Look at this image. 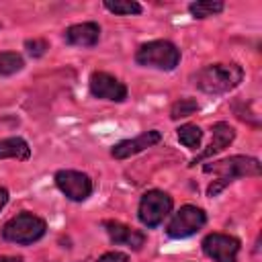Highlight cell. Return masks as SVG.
Returning a JSON list of instances; mask_svg holds the SVG:
<instances>
[{"instance_id":"cell-2","label":"cell","mask_w":262,"mask_h":262,"mask_svg":"<svg viewBox=\"0 0 262 262\" xmlns=\"http://www.w3.org/2000/svg\"><path fill=\"white\" fill-rule=\"evenodd\" d=\"M242 80L244 70L237 63H213L192 76V84L207 94H225L239 86Z\"/></svg>"},{"instance_id":"cell-19","label":"cell","mask_w":262,"mask_h":262,"mask_svg":"<svg viewBox=\"0 0 262 262\" xmlns=\"http://www.w3.org/2000/svg\"><path fill=\"white\" fill-rule=\"evenodd\" d=\"M194 111H199V102H196L194 98H180V100H176V102L172 104L170 117H172L174 121H178V119L190 117Z\"/></svg>"},{"instance_id":"cell-17","label":"cell","mask_w":262,"mask_h":262,"mask_svg":"<svg viewBox=\"0 0 262 262\" xmlns=\"http://www.w3.org/2000/svg\"><path fill=\"white\" fill-rule=\"evenodd\" d=\"M104 8L113 14H123V16H131V14L141 12V4L133 2V0H104Z\"/></svg>"},{"instance_id":"cell-12","label":"cell","mask_w":262,"mask_h":262,"mask_svg":"<svg viewBox=\"0 0 262 262\" xmlns=\"http://www.w3.org/2000/svg\"><path fill=\"white\" fill-rule=\"evenodd\" d=\"M100 37V27L96 23H80L66 29L63 39L74 47H94Z\"/></svg>"},{"instance_id":"cell-18","label":"cell","mask_w":262,"mask_h":262,"mask_svg":"<svg viewBox=\"0 0 262 262\" xmlns=\"http://www.w3.org/2000/svg\"><path fill=\"white\" fill-rule=\"evenodd\" d=\"M25 66V59L16 51H4L0 53V76H10L20 72Z\"/></svg>"},{"instance_id":"cell-5","label":"cell","mask_w":262,"mask_h":262,"mask_svg":"<svg viewBox=\"0 0 262 262\" xmlns=\"http://www.w3.org/2000/svg\"><path fill=\"white\" fill-rule=\"evenodd\" d=\"M205 223H207V215L203 209H199L194 205H184L172 215L170 223L166 225V233L174 239H184V237L196 233Z\"/></svg>"},{"instance_id":"cell-8","label":"cell","mask_w":262,"mask_h":262,"mask_svg":"<svg viewBox=\"0 0 262 262\" xmlns=\"http://www.w3.org/2000/svg\"><path fill=\"white\" fill-rule=\"evenodd\" d=\"M239 239L227 233H209L203 239V252L215 262H237Z\"/></svg>"},{"instance_id":"cell-13","label":"cell","mask_w":262,"mask_h":262,"mask_svg":"<svg viewBox=\"0 0 262 262\" xmlns=\"http://www.w3.org/2000/svg\"><path fill=\"white\" fill-rule=\"evenodd\" d=\"M211 131H213V137H211L209 147H207L205 151H201V156H199V158H194V160L190 162V166H194V164H199V162H203V160H207V158H211V156L219 154V151H221V149H225V147L233 141V137H235L233 127H231L229 123H223V121L215 123Z\"/></svg>"},{"instance_id":"cell-23","label":"cell","mask_w":262,"mask_h":262,"mask_svg":"<svg viewBox=\"0 0 262 262\" xmlns=\"http://www.w3.org/2000/svg\"><path fill=\"white\" fill-rule=\"evenodd\" d=\"M0 262H23V258H18V256H0Z\"/></svg>"},{"instance_id":"cell-7","label":"cell","mask_w":262,"mask_h":262,"mask_svg":"<svg viewBox=\"0 0 262 262\" xmlns=\"http://www.w3.org/2000/svg\"><path fill=\"white\" fill-rule=\"evenodd\" d=\"M55 184L70 201H76V203H82L92 194L90 176L84 174V172H78V170H59V172H55Z\"/></svg>"},{"instance_id":"cell-10","label":"cell","mask_w":262,"mask_h":262,"mask_svg":"<svg viewBox=\"0 0 262 262\" xmlns=\"http://www.w3.org/2000/svg\"><path fill=\"white\" fill-rule=\"evenodd\" d=\"M160 139H162V133L160 131H156V129L143 131L141 135H137L133 139H125V141L115 143L113 149H111V156L117 158V160H125V158H131V156L143 151L145 147H151V145L160 143Z\"/></svg>"},{"instance_id":"cell-16","label":"cell","mask_w":262,"mask_h":262,"mask_svg":"<svg viewBox=\"0 0 262 262\" xmlns=\"http://www.w3.org/2000/svg\"><path fill=\"white\" fill-rule=\"evenodd\" d=\"M178 139L188 149H199L201 147V141H203V131H201V127L186 123V125L178 127Z\"/></svg>"},{"instance_id":"cell-4","label":"cell","mask_w":262,"mask_h":262,"mask_svg":"<svg viewBox=\"0 0 262 262\" xmlns=\"http://www.w3.org/2000/svg\"><path fill=\"white\" fill-rule=\"evenodd\" d=\"M45 221L33 213H18L12 219H8L2 227V237L6 242L12 244H20V246H29L37 239H41L45 235Z\"/></svg>"},{"instance_id":"cell-11","label":"cell","mask_w":262,"mask_h":262,"mask_svg":"<svg viewBox=\"0 0 262 262\" xmlns=\"http://www.w3.org/2000/svg\"><path fill=\"white\" fill-rule=\"evenodd\" d=\"M102 225H104V229H106V233H108L113 244L127 246L131 250H141V246L145 244V235L141 231H137V229H133V227H129V225H125L121 221H111L108 219Z\"/></svg>"},{"instance_id":"cell-9","label":"cell","mask_w":262,"mask_h":262,"mask_svg":"<svg viewBox=\"0 0 262 262\" xmlns=\"http://www.w3.org/2000/svg\"><path fill=\"white\" fill-rule=\"evenodd\" d=\"M90 94L94 98L123 102L127 98V86L106 72H94L90 76Z\"/></svg>"},{"instance_id":"cell-22","label":"cell","mask_w":262,"mask_h":262,"mask_svg":"<svg viewBox=\"0 0 262 262\" xmlns=\"http://www.w3.org/2000/svg\"><path fill=\"white\" fill-rule=\"evenodd\" d=\"M6 203H8V190L0 186V211L6 207Z\"/></svg>"},{"instance_id":"cell-15","label":"cell","mask_w":262,"mask_h":262,"mask_svg":"<svg viewBox=\"0 0 262 262\" xmlns=\"http://www.w3.org/2000/svg\"><path fill=\"white\" fill-rule=\"evenodd\" d=\"M221 10H223V2L219 0H199V2L188 4V12L194 18H207V16L219 14Z\"/></svg>"},{"instance_id":"cell-20","label":"cell","mask_w":262,"mask_h":262,"mask_svg":"<svg viewBox=\"0 0 262 262\" xmlns=\"http://www.w3.org/2000/svg\"><path fill=\"white\" fill-rule=\"evenodd\" d=\"M25 47H27V51H29L33 57H41V55L49 49V45H47L45 39H29V41H25Z\"/></svg>"},{"instance_id":"cell-1","label":"cell","mask_w":262,"mask_h":262,"mask_svg":"<svg viewBox=\"0 0 262 262\" xmlns=\"http://www.w3.org/2000/svg\"><path fill=\"white\" fill-rule=\"evenodd\" d=\"M203 170L207 174H215L217 176V180H213L209 184V188H207V194L209 196H215L229 182H233L235 178H242V176H260L262 166H260V162L256 158H250V156H231L227 160L205 164Z\"/></svg>"},{"instance_id":"cell-3","label":"cell","mask_w":262,"mask_h":262,"mask_svg":"<svg viewBox=\"0 0 262 262\" xmlns=\"http://www.w3.org/2000/svg\"><path fill=\"white\" fill-rule=\"evenodd\" d=\"M135 61L143 68H156V70L170 72L180 63V49L174 43L164 41V39L149 41L137 49Z\"/></svg>"},{"instance_id":"cell-6","label":"cell","mask_w":262,"mask_h":262,"mask_svg":"<svg viewBox=\"0 0 262 262\" xmlns=\"http://www.w3.org/2000/svg\"><path fill=\"white\" fill-rule=\"evenodd\" d=\"M172 196L164 190H147L139 201V221L145 227H158L164 217L172 211Z\"/></svg>"},{"instance_id":"cell-14","label":"cell","mask_w":262,"mask_h":262,"mask_svg":"<svg viewBox=\"0 0 262 262\" xmlns=\"http://www.w3.org/2000/svg\"><path fill=\"white\" fill-rule=\"evenodd\" d=\"M31 147L23 137H6L0 139V160L12 158V160H29Z\"/></svg>"},{"instance_id":"cell-21","label":"cell","mask_w":262,"mask_h":262,"mask_svg":"<svg viewBox=\"0 0 262 262\" xmlns=\"http://www.w3.org/2000/svg\"><path fill=\"white\" fill-rule=\"evenodd\" d=\"M96 262H129V258H127V254H123V252H106V254H102Z\"/></svg>"}]
</instances>
